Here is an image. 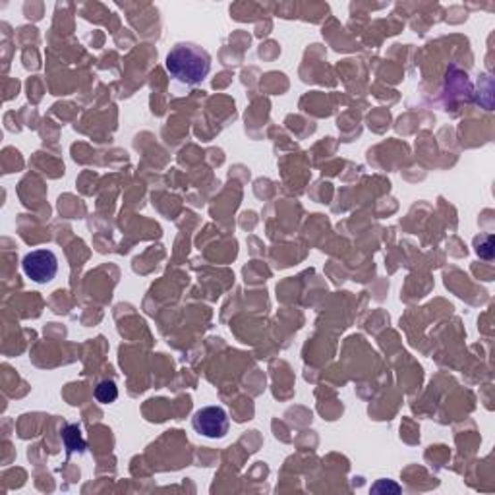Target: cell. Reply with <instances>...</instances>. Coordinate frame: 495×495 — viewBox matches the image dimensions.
Segmentation results:
<instances>
[{
  "mask_svg": "<svg viewBox=\"0 0 495 495\" xmlns=\"http://www.w3.org/2000/svg\"><path fill=\"white\" fill-rule=\"evenodd\" d=\"M167 70L176 84L199 86L211 72V56L196 43H176L167 55Z\"/></svg>",
  "mask_w": 495,
  "mask_h": 495,
  "instance_id": "1",
  "label": "cell"
},
{
  "mask_svg": "<svg viewBox=\"0 0 495 495\" xmlns=\"http://www.w3.org/2000/svg\"><path fill=\"white\" fill-rule=\"evenodd\" d=\"M194 430L209 440H221L225 438L231 428L229 415L222 407H206L199 408L192 418Z\"/></svg>",
  "mask_w": 495,
  "mask_h": 495,
  "instance_id": "2",
  "label": "cell"
},
{
  "mask_svg": "<svg viewBox=\"0 0 495 495\" xmlns=\"http://www.w3.org/2000/svg\"><path fill=\"white\" fill-rule=\"evenodd\" d=\"M21 269L33 282L46 285L58 273V257L53 250H33L23 257Z\"/></svg>",
  "mask_w": 495,
  "mask_h": 495,
  "instance_id": "3",
  "label": "cell"
},
{
  "mask_svg": "<svg viewBox=\"0 0 495 495\" xmlns=\"http://www.w3.org/2000/svg\"><path fill=\"white\" fill-rule=\"evenodd\" d=\"M63 440H64L68 453H76V451L81 453L86 449V441H84V438H81V430L78 426H74V424H70V426L64 428Z\"/></svg>",
  "mask_w": 495,
  "mask_h": 495,
  "instance_id": "4",
  "label": "cell"
},
{
  "mask_svg": "<svg viewBox=\"0 0 495 495\" xmlns=\"http://www.w3.org/2000/svg\"><path fill=\"white\" fill-rule=\"evenodd\" d=\"M96 399L103 405H111L116 399H119V387H116L114 382L105 380V382L97 383V387H96Z\"/></svg>",
  "mask_w": 495,
  "mask_h": 495,
  "instance_id": "5",
  "label": "cell"
}]
</instances>
